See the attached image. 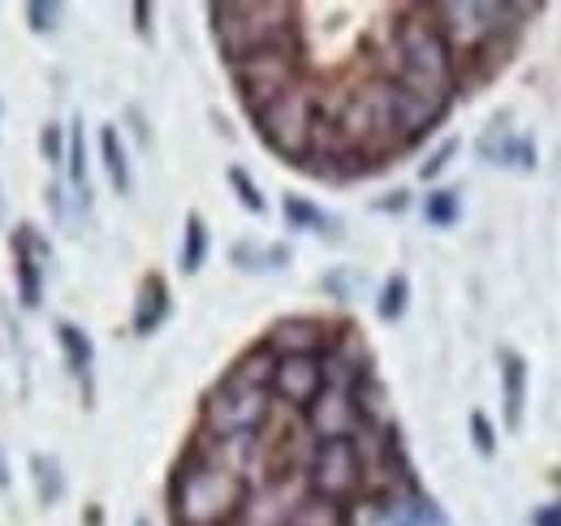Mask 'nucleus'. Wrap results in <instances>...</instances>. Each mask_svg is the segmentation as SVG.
Masks as SVG:
<instances>
[{
    "label": "nucleus",
    "mask_w": 561,
    "mask_h": 526,
    "mask_svg": "<svg viewBox=\"0 0 561 526\" xmlns=\"http://www.w3.org/2000/svg\"><path fill=\"white\" fill-rule=\"evenodd\" d=\"M402 91L420 95L427 104L449 108V95L458 87V57L445 44V35L436 31V22L427 18V9L407 13V22H398L393 31V78Z\"/></svg>",
    "instance_id": "f257e3e1"
},
{
    "label": "nucleus",
    "mask_w": 561,
    "mask_h": 526,
    "mask_svg": "<svg viewBox=\"0 0 561 526\" xmlns=\"http://www.w3.org/2000/svg\"><path fill=\"white\" fill-rule=\"evenodd\" d=\"M247 479L225 470L208 454H195L173 479V518L178 526H229L247 505Z\"/></svg>",
    "instance_id": "f03ea898"
},
{
    "label": "nucleus",
    "mask_w": 561,
    "mask_h": 526,
    "mask_svg": "<svg viewBox=\"0 0 561 526\" xmlns=\"http://www.w3.org/2000/svg\"><path fill=\"white\" fill-rule=\"evenodd\" d=\"M289 18H294L289 4H211V31L229 66L260 57L268 48H285L294 31Z\"/></svg>",
    "instance_id": "7ed1b4c3"
},
{
    "label": "nucleus",
    "mask_w": 561,
    "mask_h": 526,
    "mask_svg": "<svg viewBox=\"0 0 561 526\" xmlns=\"http://www.w3.org/2000/svg\"><path fill=\"white\" fill-rule=\"evenodd\" d=\"M531 9L523 4H484V0H471V4H427V18L436 22V31L445 35V44L458 53H484L492 39H501L514 22L510 18H523Z\"/></svg>",
    "instance_id": "20e7f679"
},
{
    "label": "nucleus",
    "mask_w": 561,
    "mask_h": 526,
    "mask_svg": "<svg viewBox=\"0 0 561 526\" xmlns=\"http://www.w3.org/2000/svg\"><path fill=\"white\" fill-rule=\"evenodd\" d=\"M255 122H260V134H264V142L277 151V156H289V160H298V156H307L311 151V138L320 130V113H316V95L307 91V87H289V91H280L273 104H264L260 113H255Z\"/></svg>",
    "instance_id": "39448f33"
},
{
    "label": "nucleus",
    "mask_w": 561,
    "mask_h": 526,
    "mask_svg": "<svg viewBox=\"0 0 561 526\" xmlns=\"http://www.w3.org/2000/svg\"><path fill=\"white\" fill-rule=\"evenodd\" d=\"M273 410V389L247 385L238 376H225L204 401V423L208 436H260Z\"/></svg>",
    "instance_id": "423d86ee"
},
{
    "label": "nucleus",
    "mask_w": 561,
    "mask_h": 526,
    "mask_svg": "<svg viewBox=\"0 0 561 526\" xmlns=\"http://www.w3.org/2000/svg\"><path fill=\"white\" fill-rule=\"evenodd\" d=\"M337 142L346 151H367V147H389L398 142L393 130V100H389V82H371L351 91L342 117H337Z\"/></svg>",
    "instance_id": "0eeeda50"
},
{
    "label": "nucleus",
    "mask_w": 561,
    "mask_h": 526,
    "mask_svg": "<svg viewBox=\"0 0 561 526\" xmlns=\"http://www.w3.org/2000/svg\"><path fill=\"white\" fill-rule=\"evenodd\" d=\"M363 454H358V441H320L311 466H307V479L316 488V496L324 501H351L354 492L363 488Z\"/></svg>",
    "instance_id": "6e6552de"
},
{
    "label": "nucleus",
    "mask_w": 561,
    "mask_h": 526,
    "mask_svg": "<svg viewBox=\"0 0 561 526\" xmlns=\"http://www.w3.org/2000/svg\"><path fill=\"white\" fill-rule=\"evenodd\" d=\"M233 73H238V87L247 95V108L260 113L264 104H273L280 91H289L298 82L294 78V48L285 44V48H268L260 57H247L233 66Z\"/></svg>",
    "instance_id": "1a4fd4ad"
},
{
    "label": "nucleus",
    "mask_w": 561,
    "mask_h": 526,
    "mask_svg": "<svg viewBox=\"0 0 561 526\" xmlns=\"http://www.w3.org/2000/svg\"><path fill=\"white\" fill-rule=\"evenodd\" d=\"M320 393H324V354H285V358H277L273 397L307 414V405Z\"/></svg>",
    "instance_id": "9d476101"
},
{
    "label": "nucleus",
    "mask_w": 561,
    "mask_h": 526,
    "mask_svg": "<svg viewBox=\"0 0 561 526\" xmlns=\"http://www.w3.org/2000/svg\"><path fill=\"white\" fill-rule=\"evenodd\" d=\"M476 151L492 169H514V173H531L536 169V142L527 134H518V126L505 113L492 117L489 130L480 134V142H476Z\"/></svg>",
    "instance_id": "9b49d317"
},
{
    "label": "nucleus",
    "mask_w": 561,
    "mask_h": 526,
    "mask_svg": "<svg viewBox=\"0 0 561 526\" xmlns=\"http://www.w3.org/2000/svg\"><path fill=\"white\" fill-rule=\"evenodd\" d=\"M307 423H311V432L320 441H354L367 419L358 410V397L346 393V389H329L324 385V393L307 405Z\"/></svg>",
    "instance_id": "f8f14e48"
},
{
    "label": "nucleus",
    "mask_w": 561,
    "mask_h": 526,
    "mask_svg": "<svg viewBox=\"0 0 561 526\" xmlns=\"http://www.w3.org/2000/svg\"><path fill=\"white\" fill-rule=\"evenodd\" d=\"M48 263H53V247L35 233V225H18V233H13V272H18V294H22L26 307H39Z\"/></svg>",
    "instance_id": "ddd939ff"
},
{
    "label": "nucleus",
    "mask_w": 561,
    "mask_h": 526,
    "mask_svg": "<svg viewBox=\"0 0 561 526\" xmlns=\"http://www.w3.org/2000/svg\"><path fill=\"white\" fill-rule=\"evenodd\" d=\"M501 363V410H505V427L518 432L523 419H527V389H531V371H527V358L518 350H501L496 354Z\"/></svg>",
    "instance_id": "4468645a"
},
{
    "label": "nucleus",
    "mask_w": 561,
    "mask_h": 526,
    "mask_svg": "<svg viewBox=\"0 0 561 526\" xmlns=\"http://www.w3.org/2000/svg\"><path fill=\"white\" fill-rule=\"evenodd\" d=\"M389 100H393V130H398V142H402V147L415 142V138H423V134L445 117L440 104H427V100H420V95L402 91L398 82H389Z\"/></svg>",
    "instance_id": "2eb2a0df"
},
{
    "label": "nucleus",
    "mask_w": 561,
    "mask_h": 526,
    "mask_svg": "<svg viewBox=\"0 0 561 526\" xmlns=\"http://www.w3.org/2000/svg\"><path fill=\"white\" fill-rule=\"evenodd\" d=\"M294 510H298V496L285 492V483H268L260 492L247 496L238 526H289L294 523Z\"/></svg>",
    "instance_id": "dca6fc26"
},
{
    "label": "nucleus",
    "mask_w": 561,
    "mask_h": 526,
    "mask_svg": "<svg viewBox=\"0 0 561 526\" xmlns=\"http://www.w3.org/2000/svg\"><path fill=\"white\" fill-rule=\"evenodd\" d=\"M264 345L277 358H285V354H329V332L320 329L316 320H280L277 329L268 332Z\"/></svg>",
    "instance_id": "f3484780"
},
{
    "label": "nucleus",
    "mask_w": 561,
    "mask_h": 526,
    "mask_svg": "<svg viewBox=\"0 0 561 526\" xmlns=\"http://www.w3.org/2000/svg\"><path fill=\"white\" fill-rule=\"evenodd\" d=\"M164 320H169V285L160 276H147L139 289V302H135V332L151 336Z\"/></svg>",
    "instance_id": "a211bd4d"
},
{
    "label": "nucleus",
    "mask_w": 561,
    "mask_h": 526,
    "mask_svg": "<svg viewBox=\"0 0 561 526\" xmlns=\"http://www.w3.org/2000/svg\"><path fill=\"white\" fill-rule=\"evenodd\" d=\"M280 211H285V225L298 229V233H320V238H333V233H337V220H333L324 207H316L311 198L285 195Z\"/></svg>",
    "instance_id": "6ab92c4d"
},
{
    "label": "nucleus",
    "mask_w": 561,
    "mask_h": 526,
    "mask_svg": "<svg viewBox=\"0 0 561 526\" xmlns=\"http://www.w3.org/2000/svg\"><path fill=\"white\" fill-rule=\"evenodd\" d=\"M100 156H104V173H108L113 191L117 195H130L135 191V178H130V156H126V142H122L117 126H104L100 130Z\"/></svg>",
    "instance_id": "aec40b11"
},
{
    "label": "nucleus",
    "mask_w": 561,
    "mask_h": 526,
    "mask_svg": "<svg viewBox=\"0 0 561 526\" xmlns=\"http://www.w3.org/2000/svg\"><path fill=\"white\" fill-rule=\"evenodd\" d=\"M57 341H61V354H66L70 371L78 380H87L91 367H95V345H91V336L78 329V324H70V320H61V324H57Z\"/></svg>",
    "instance_id": "412c9836"
},
{
    "label": "nucleus",
    "mask_w": 561,
    "mask_h": 526,
    "mask_svg": "<svg viewBox=\"0 0 561 526\" xmlns=\"http://www.w3.org/2000/svg\"><path fill=\"white\" fill-rule=\"evenodd\" d=\"M273 371H277V354H273L268 345H255L251 354H242V358L229 367V376H238V380H247V385H260V389H273Z\"/></svg>",
    "instance_id": "4be33fe9"
},
{
    "label": "nucleus",
    "mask_w": 561,
    "mask_h": 526,
    "mask_svg": "<svg viewBox=\"0 0 561 526\" xmlns=\"http://www.w3.org/2000/svg\"><path fill=\"white\" fill-rule=\"evenodd\" d=\"M208 225H204V216L199 211H191L186 216V238H182V272L186 276H195L204 263H208Z\"/></svg>",
    "instance_id": "5701e85b"
},
{
    "label": "nucleus",
    "mask_w": 561,
    "mask_h": 526,
    "mask_svg": "<svg viewBox=\"0 0 561 526\" xmlns=\"http://www.w3.org/2000/svg\"><path fill=\"white\" fill-rule=\"evenodd\" d=\"M233 263L242 272H280L289 263V247H251V242H238L233 247Z\"/></svg>",
    "instance_id": "b1692460"
},
{
    "label": "nucleus",
    "mask_w": 561,
    "mask_h": 526,
    "mask_svg": "<svg viewBox=\"0 0 561 526\" xmlns=\"http://www.w3.org/2000/svg\"><path fill=\"white\" fill-rule=\"evenodd\" d=\"M289 526H346V518H342V505H337V501L307 496V501H298L294 523Z\"/></svg>",
    "instance_id": "393cba45"
},
{
    "label": "nucleus",
    "mask_w": 561,
    "mask_h": 526,
    "mask_svg": "<svg viewBox=\"0 0 561 526\" xmlns=\"http://www.w3.org/2000/svg\"><path fill=\"white\" fill-rule=\"evenodd\" d=\"M31 470H35V488H39V501H44V505H57V501L66 496V474H61L57 458H44V454H35V458H31Z\"/></svg>",
    "instance_id": "a878e982"
},
{
    "label": "nucleus",
    "mask_w": 561,
    "mask_h": 526,
    "mask_svg": "<svg viewBox=\"0 0 561 526\" xmlns=\"http://www.w3.org/2000/svg\"><path fill=\"white\" fill-rule=\"evenodd\" d=\"M407 298H411V281H407L402 272H393V276L385 281V289H380V302H376V316H380L385 324H393V320H402V316H407Z\"/></svg>",
    "instance_id": "bb28decb"
},
{
    "label": "nucleus",
    "mask_w": 561,
    "mask_h": 526,
    "mask_svg": "<svg viewBox=\"0 0 561 526\" xmlns=\"http://www.w3.org/2000/svg\"><path fill=\"white\" fill-rule=\"evenodd\" d=\"M423 216H427L436 229L458 225V216H462V198H458V191H432L427 203H423Z\"/></svg>",
    "instance_id": "cd10ccee"
},
{
    "label": "nucleus",
    "mask_w": 561,
    "mask_h": 526,
    "mask_svg": "<svg viewBox=\"0 0 561 526\" xmlns=\"http://www.w3.org/2000/svg\"><path fill=\"white\" fill-rule=\"evenodd\" d=\"M229 186H233V195H238V203H242L247 211L264 216V207H268V203H264V195H260V186L251 182V173H247V169H238V164H233V169H229Z\"/></svg>",
    "instance_id": "c85d7f7f"
},
{
    "label": "nucleus",
    "mask_w": 561,
    "mask_h": 526,
    "mask_svg": "<svg viewBox=\"0 0 561 526\" xmlns=\"http://www.w3.org/2000/svg\"><path fill=\"white\" fill-rule=\"evenodd\" d=\"M70 182L73 191H82V198H87V138H82V122H73L70 130Z\"/></svg>",
    "instance_id": "c756f323"
},
{
    "label": "nucleus",
    "mask_w": 561,
    "mask_h": 526,
    "mask_svg": "<svg viewBox=\"0 0 561 526\" xmlns=\"http://www.w3.org/2000/svg\"><path fill=\"white\" fill-rule=\"evenodd\" d=\"M39 151H44V160H48L53 169L70 160V138H66V130H61L57 122H48V126H44V134H39Z\"/></svg>",
    "instance_id": "7c9ffc66"
},
{
    "label": "nucleus",
    "mask_w": 561,
    "mask_h": 526,
    "mask_svg": "<svg viewBox=\"0 0 561 526\" xmlns=\"http://www.w3.org/2000/svg\"><path fill=\"white\" fill-rule=\"evenodd\" d=\"M471 441H476L480 458H496V427L484 410H471Z\"/></svg>",
    "instance_id": "2f4dec72"
},
{
    "label": "nucleus",
    "mask_w": 561,
    "mask_h": 526,
    "mask_svg": "<svg viewBox=\"0 0 561 526\" xmlns=\"http://www.w3.org/2000/svg\"><path fill=\"white\" fill-rule=\"evenodd\" d=\"M454 156H458V138H445V142H440V147H436V151H432V156L420 164V178H423V182L440 178V173L449 169V160H454Z\"/></svg>",
    "instance_id": "473e14b6"
},
{
    "label": "nucleus",
    "mask_w": 561,
    "mask_h": 526,
    "mask_svg": "<svg viewBox=\"0 0 561 526\" xmlns=\"http://www.w3.org/2000/svg\"><path fill=\"white\" fill-rule=\"evenodd\" d=\"M57 13H61V9H57V4H44V0H31V4H26V18H31V31H39V35L57 26Z\"/></svg>",
    "instance_id": "72a5a7b5"
},
{
    "label": "nucleus",
    "mask_w": 561,
    "mask_h": 526,
    "mask_svg": "<svg viewBox=\"0 0 561 526\" xmlns=\"http://www.w3.org/2000/svg\"><path fill=\"white\" fill-rule=\"evenodd\" d=\"M536 526H561V501L558 505H545V510H536V518H531Z\"/></svg>",
    "instance_id": "f704fd0d"
},
{
    "label": "nucleus",
    "mask_w": 561,
    "mask_h": 526,
    "mask_svg": "<svg viewBox=\"0 0 561 526\" xmlns=\"http://www.w3.org/2000/svg\"><path fill=\"white\" fill-rule=\"evenodd\" d=\"M380 207H389V211H402V207H407V191H393V198H385Z\"/></svg>",
    "instance_id": "c9c22d12"
},
{
    "label": "nucleus",
    "mask_w": 561,
    "mask_h": 526,
    "mask_svg": "<svg viewBox=\"0 0 561 526\" xmlns=\"http://www.w3.org/2000/svg\"><path fill=\"white\" fill-rule=\"evenodd\" d=\"M0 220H4V198H0Z\"/></svg>",
    "instance_id": "e433bc0d"
},
{
    "label": "nucleus",
    "mask_w": 561,
    "mask_h": 526,
    "mask_svg": "<svg viewBox=\"0 0 561 526\" xmlns=\"http://www.w3.org/2000/svg\"><path fill=\"white\" fill-rule=\"evenodd\" d=\"M135 526H151V523H147V518H139V523H135Z\"/></svg>",
    "instance_id": "4c0bfd02"
}]
</instances>
